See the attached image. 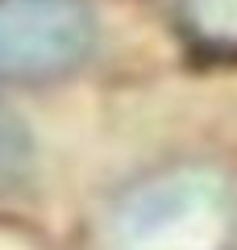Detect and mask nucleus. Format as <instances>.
<instances>
[{"label":"nucleus","instance_id":"nucleus-1","mask_svg":"<svg viewBox=\"0 0 237 250\" xmlns=\"http://www.w3.org/2000/svg\"><path fill=\"white\" fill-rule=\"evenodd\" d=\"M233 233V184L204 163L150 171L108 213V250H229Z\"/></svg>","mask_w":237,"mask_h":250},{"label":"nucleus","instance_id":"nucleus-2","mask_svg":"<svg viewBox=\"0 0 237 250\" xmlns=\"http://www.w3.org/2000/svg\"><path fill=\"white\" fill-rule=\"evenodd\" d=\"M100 17L88 0H0V83H50L92 59Z\"/></svg>","mask_w":237,"mask_h":250},{"label":"nucleus","instance_id":"nucleus-3","mask_svg":"<svg viewBox=\"0 0 237 250\" xmlns=\"http://www.w3.org/2000/svg\"><path fill=\"white\" fill-rule=\"evenodd\" d=\"M34 159V138L9 104H0V179H13Z\"/></svg>","mask_w":237,"mask_h":250}]
</instances>
